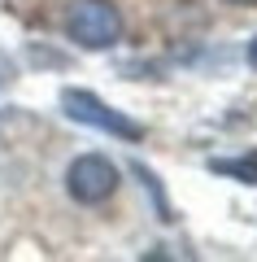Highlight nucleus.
Returning <instances> with one entry per match:
<instances>
[{
	"label": "nucleus",
	"mask_w": 257,
	"mask_h": 262,
	"mask_svg": "<svg viewBox=\"0 0 257 262\" xmlns=\"http://www.w3.org/2000/svg\"><path fill=\"white\" fill-rule=\"evenodd\" d=\"M65 31L83 48H113L122 35V13L109 0H74L70 18H65Z\"/></svg>",
	"instance_id": "obj_1"
},
{
	"label": "nucleus",
	"mask_w": 257,
	"mask_h": 262,
	"mask_svg": "<svg viewBox=\"0 0 257 262\" xmlns=\"http://www.w3.org/2000/svg\"><path fill=\"white\" fill-rule=\"evenodd\" d=\"M61 110L70 114L74 122H87V127L109 131V136H122V140H139V136H144V127H139L135 118H127V114L109 110L101 96L83 92V88H65V92H61Z\"/></svg>",
	"instance_id": "obj_2"
},
{
	"label": "nucleus",
	"mask_w": 257,
	"mask_h": 262,
	"mask_svg": "<svg viewBox=\"0 0 257 262\" xmlns=\"http://www.w3.org/2000/svg\"><path fill=\"white\" fill-rule=\"evenodd\" d=\"M113 188H118V166H113L109 158H101V153H83V158H74L70 170H65V192H70L74 201H83V206L109 201Z\"/></svg>",
	"instance_id": "obj_3"
},
{
	"label": "nucleus",
	"mask_w": 257,
	"mask_h": 262,
	"mask_svg": "<svg viewBox=\"0 0 257 262\" xmlns=\"http://www.w3.org/2000/svg\"><path fill=\"white\" fill-rule=\"evenodd\" d=\"M209 170L231 175V179H240V184H253L257 188V149L253 153H240V158H218V162H209Z\"/></svg>",
	"instance_id": "obj_4"
},
{
	"label": "nucleus",
	"mask_w": 257,
	"mask_h": 262,
	"mask_svg": "<svg viewBox=\"0 0 257 262\" xmlns=\"http://www.w3.org/2000/svg\"><path fill=\"white\" fill-rule=\"evenodd\" d=\"M248 66L257 70V39H248Z\"/></svg>",
	"instance_id": "obj_5"
},
{
	"label": "nucleus",
	"mask_w": 257,
	"mask_h": 262,
	"mask_svg": "<svg viewBox=\"0 0 257 262\" xmlns=\"http://www.w3.org/2000/svg\"><path fill=\"white\" fill-rule=\"evenodd\" d=\"M231 5H253V0H231Z\"/></svg>",
	"instance_id": "obj_6"
}]
</instances>
